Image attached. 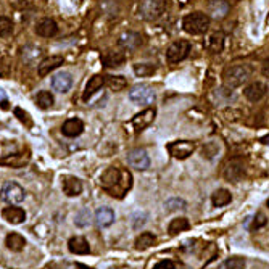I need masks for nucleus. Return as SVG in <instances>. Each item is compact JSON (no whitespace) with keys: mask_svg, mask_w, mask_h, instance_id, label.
<instances>
[{"mask_svg":"<svg viewBox=\"0 0 269 269\" xmlns=\"http://www.w3.org/2000/svg\"><path fill=\"white\" fill-rule=\"evenodd\" d=\"M103 84H105V76L97 74L94 78H90L89 82L86 84V90H84V94H82V98H84V100H89L92 95L97 94V92L102 89Z\"/></svg>","mask_w":269,"mask_h":269,"instance_id":"nucleus-23","label":"nucleus"},{"mask_svg":"<svg viewBox=\"0 0 269 269\" xmlns=\"http://www.w3.org/2000/svg\"><path fill=\"white\" fill-rule=\"evenodd\" d=\"M76 226H79V227H87L90 224V213L89 210H82L78 216H76Z\"/></svg>","mask_w":269,"mask_h":269,"instance_id":"nucleus-38","label":"nucleus"},{"mask_svg":"<svg viewBox=\"0 0 269 269\" xmlns=\"http://www.w3.org/2000/svg\"><path fill=\"white\" fill-rule=\"evenodd\" d=\"M82 131H84V123L81 121L78 118H71L68 121H65L63 126H62V133L65 137H79L82 134Z\"/></svg>","mask_w":269,"mask_h":269,"instance_id":"nucleus-15","label":"nucleus"},{"mask_svg":"<svg viewBox=\"0 0 269 269\" xmlns=\"http://www.w3.org/2000/svg\"><path fill=\"white\" fill-rule=\"evenodd\" d=\"M230 7L227 0H211V2L208 3V12L216 20H223L224 16H227Z\"/></svg>","mask_w":269,"mask_h":269,"instance_id":"nucleus-18","label":"nucleus"},{"mask_svg":"<svg viewBox=\"0 0 269 269\" xmlns=\"http://www.w3.org/2000/svg\"><path fill=\"white\" fill-rule=\"evenodd\" d=\"M205 47H206L210 52H213V53L223 52V48H224V34H223L221 31L211 32V34L206 37Z\"/></svg>","mask_w":269,"mask_h":269,"instance_id":"nucleus-21","label":"nucleus"},{"mask_svg":"<svg viewBox=\"0 0 269 269\" xmlns=\"http://www.w3.org/2000/svg\"><path fill=\"white\" fill-rule=\"evenodd\" d=\"M155 90L148 84H137L129 90L131 102L137 103V105H148L155 100Z\"/></svg>","mask_w":269,"mask_h":269,"instance_id":"nucleus-5","label":"nucleus"},{"mask_svg":"<svg viewBox=\"0 0 269 269\" xmlns=\"http://www.w3.org/2000/svg\"><path fill=\"white\" fill-rule=\"evenodd\" d=\"M242 174H244V168L239 161H230L227 164L226 171H224V176H226L229 180H234V182H237V180L242 178Z\"/></svg>","mask_w":269,"mask_h":269,"instance_id":"nucleus-27","label":"nucleus"},{"mask_svg":"<svg viewBox=\"0 0 269 269\" xmlns=\"http://www.w3.org/2000/svg\"><path fill=\"white\" fill-rule=\"evenodd\" d=\"M251 73H253V69H251L250 65H245V63L230 65V67H227L223 73L224 84L230 87V89L240 87L251 78Z\"/></svg>","mask_w":269,"mask_h":269,"instance_id":"nucleus-2","label":"nucleus"},{"mask_svg":"<svg viewBox=\"0 0 269 269\" xmlns=\"http://www.w3.org/2000/svg\"><path fill=\"white\" fill-rule=\"evenodd\" d=\"M190 229V223L187 218H176L169 223V234H179V232H184V230H189Z\"/></svg>","mask_w":269,"mask_h":269,"instance_id":"nucleus-29","label":"nucleus"},{"mask_svg":"<svg viewBox=\"0 0 269 269\" xmlns=\"http://www.w3.org/2000/svg\"><path fill=\"white\" fill-rule=\"evenodd\" d=\"M268 208H269V200H268Z\"/></svg>","mask_w":269,"mask_h":269,"instance_id":"nucleus-46","label":"nucleus"},{"mask_svg":"<svg viewBox=\"0 0 269 269\" xmlns=\"http://www.w3.org/2000/svg\"><path fill=\"white\" fill-rule=\"evenodd\" d=\"M268 94V87L263 84V82H251L244 89V95L247 100L250 102H260L266 97Z\"/></svg>","mask_w":269,"mask_h":269,"instance_id":"nucleus-11","label":"nucleus"},{"mask_svg":"<svg viewBox=\"0 0 269 269\" xmlns=\"http://www.w3.org/2000/svg\"><path fill=\"white\" fill-rule=\"evenodd\" d=\"M128 163L131 168L137 169V171H145L150 166V158L144 148H134L128 153Z\"/></svg>","mask_w":269,"mask_h":269,"instance_id":"nucleus-9","label":"nucleus"},{"mask_svg":"<svg viewBox=\"0 0 269 269\" xmlns=\"http://www.w3.org/2000/svg\"><path fill=\"white\" fill-rule=\"evenodd\" d=\"M15 114L18 116V119L21 123H26V124H31V119H29V114L26 112H23L21 108H15Z\"/></svg>","mask_w":269,"mask_h":269,"instance_id":"nucleus-41","label":"nucleus"},{"mask_svg":"<svg viewBox=\"0 0 269 269\" xmlns=\"http://www.w3.org/2000/svg\"><path fill=\"white\" fill-rule=\"evenodd\" d=\"M153 269H176V268H174V265H173V261L164 260V261H160L158 265L153 266Z\"/></svg>","mask_w":269,"mask_h":269,"instance_id":"nucleus-42","label":"nucleus"},{"mask_svg":"<svg viewBox=\"0 0 269 269\" xmlns=\"http://www.w3.org/2000/svg\"><path fill=\"white\" fill-rule=\"evenodd\" d=\"M60 65H63V57L60 55H52V57L44 58L42 62L37 65V73L41 78H45L47 74H50L53 69H57Z\"/></svg>","mask_w":269,"mask_h":269,"instance_id":"nucleus-12","label":"nucleus"},{"mask_svg":"<svg viewBox=\"0 0 269 269\" xmlns=\"http://www.w3.org/2000/svg\"><path fill=\"white\" fill-rule=\"evenodd\" d=\"M36 32L42 37H53V36H57L58 26L52 18H42L41 21H37Z\"/></svg>","mask_w":269,"mask_h":269,"instance_id":"nucleus-16","label":"nucleus"},{"mask_svg":"<svg viewBox=\"0 0 269 269\" xmlns=\"http://www.w3.org/2000/svg\"><path fill=\"white\" fill-rule=\"evenodd\" d=\"M29 157H24L23 153H10V155L0 158V164H7V166H12V168H20L27 161Z\"/></svg>","mask_w":269,"mask_h":269,"instance_id":"nucleus-26","label":"nucleus"},{"mask_svg":"<svg viewBox=\"0 0 269 269\" xmlns=\"http://www.w3.org/2000/svg\"><path fill=\"white\" fill-rule=\"evenodd\" d=\"M95 223L98 227H110L114 223V211L108 206H102L95 211Z\"/></svg>","mask_w":269,"mask_h":269,"instance_id":"nucleus-20","label":"nucleus"},{"mask_svg":"<svg viewBox=\"0 0 269 269\" xmlns=\"http://www.w3.org/2000/svg\"><path fill=\"white\" fill-rule=\"evenodd\" d=\"M105 84L114 92H121L126 86H128V81H126L123 76H107Z\"/></svg>","mask_w":269,"mask_h":269,"instance_id":"nucleus-31","label":"nucleus"},{"mask_svg":"<svg viewBox=\"0 0 269 269\" xmlns=\"http://www.w3.org/2000/svg\"><path fill=\"white\" fill-rule=\"evenodd\" d=\"M168 150L176 160H187L192 153H194L195 145H194V142H189V140H178V142L169 144Z\"/></svg>","mask_w":269,"mask_h":269,"instance_id":"nucleus-8","label":"nucleus"},{"mask_svg":"<svg viewBox=\"0 0 269 269\" xmlns=\"http://www.w3.org/2000/svg\"><path fill=\"white\" fill-rule=\"evenodd\" d=\"M41 57V48L39 47H34V45H27L24 50H23V58L26 63L32 65L36 62L37 58Z\"/></svg>","mask_w":269,"mask_h":269,"instance_id":"nucleus-34","label":"nucleus"},{"mask_svg":"<svg viewBox=\"0 0 269 269\" xmlns=\"http://www.w3.org/2000/svg\"><path fill=\"white\" fill-rule=\"evenodd\" d=\"M134 73L139 78H147L155 73V65L152 63H135L134 65Z\"/></svg>","mask_w":269,"mask_h":269,"instance_id":"nucleus-33","label":"nucleus"},{"mask_svg":"<svg viewBox=\"0 0 269 269\" xmlns=\"http://www.w3.org/2000/svg\"><path fill=\"white\" fill-rule=\"evenodd\" d=\"M164 206H166L168 211H178V210H185L187 203H185V200L178 199V197H176V199H169Z\"/></svg>","mask_w":269,"mask_h":269,"instance_id":"nucleus-37","label":"nucleus"},{"mask_svg":"<svg viewBox=\"0 0 269 269\" xmlns=\"http://www.w3.org/2000/svg\"><path fill=\"white\" fill-rule=\"evenodd\" d=\"M52 87L53 90H57L58 94H67L69 89L73 87V78H71L69 73H58L52 78Z\"/></svg>","mask_w":269,"mask_h":269,"instance_id":"nucleus-14","label":"nucleus"},{"mask_svg":"<svg viewBox=\"0 0 269 269\" xmlns=\"http://www.w3.org/2000/svg\"><path fill=\"white\" fill-rule=\"evenodd\" d=\"M0 195H2V199L7 203H10V205H18V203H21L26 199L24 189L16 182H5L2 190H0Z\"/></svg>","mask_w":269,"mask_h":269,"instance_id":"nucleus-6","label":"nucleus"},{"mask_svg":"<svg viewBox=\"0 0 269 269\" xmlns=\"http://www.w3.org/2000/svg\"><path fill=\"white\" fill-rule=\"evenodd\" d=\"M210 23L211 20L206 13L194 12L185 16L182 21V26L185 32H189L192 36H199V34H205V32L210 29Z\"/></svg>","mask_w":269,"mask_h":269,"instance_id":"nucleus-3","label":"nucleus"},{"mask_svg":"<svg viewBox=\"0 0 269 269\" xmlns=\"http://www.w3.org/2000/svg\"><path fill=\"white\" fill-rule=\"evenodd\" d=\"M100 185L110 195L121 199L126 192L131 189V185H133V176H131V173L121 171L118 168H108L100 176Z\"/></svg>","mask_w":269,"mask_h":269,"instance_id":"nucleus-1","label":"nucleus"},{"mask_svg":"<svg viewBox=\"0 0 269 269\" xmlns=\"http://www.w3.org/2000/svg\"><path fill=\"white\" fill-rule=\"evenodd\" d=\"M5 245H7V248L12 251H21L26 245V239L21 234L12 232L7 235V239H5Z\"/></svg>","mask_w":269,"mask_h":269,"instance_id":"nucleus-25","label":"nucleus"},{"mask_svg":"<svg viewBox=\"0 0 269 269\" xmlns=\"http://www.w3.org/2000/svg\"><path fill=\"white\" fill-rule=\"evenodd\" d=\"M155 242H157V239L152 232H142L139 237L135 239L134 247H135V250H147Z\"/></svg>","mask_w":269,"mask_h":269,"instance_id":"nucleus-28","label":"nucleus"},{"mask_svg":"<svg viewBox=\"0 0 269 269\" xmlns=\"http://www.w3.org/2000/svg\"><path fill=\"white\" fill-rule=\"evenodd\" d=\"M230 200H232V195H230V192L226 189L216 190L211 197V202L215 206H226L227 203H230Z\"/></svg>","mask_w":269,"mask_h":269,"instance_id":"nucleus-30","label":"nucleus"},{"mask_svg":"<svg viewBox=\"0 0 269 269\" xmlns=\"http://www.w3.org/2000/svg\"><path fill=\"white\" fill-rule=\"evenodd\" d=\"M13 32V23L7 16H0V37H8Z\"/></svg>","mask_w":269,"mask_h":269,"instance_id":"nucleus-35","label":"nucleus"},{"mask_svg":"<svg viewBox=\"0 0 269 269\" xmlns=\"http://www.w3.org/2000/svg\"><path fill=\"white\" fill-rule=\"evenodd\" d=\"M68 248H69L71 253H74V255H87V253H90L89 242H87L84 237H79V235H76V237H71L68 240Z\"/></svg>","mask_w":269,"mask_h":269,"instance_id":"nucleus-19","label":"nucleus"},{"mask_svg":"<svg viewBox=\"0 0 269 269\" xmlns=\"http://www.w3.org/2000/svg\"><path fill=\"white\" fill-rule=\"evenodd\" d=\"M62 187L63 194H67L68 197H78L82 192V182L78 178H74V176H65Z\"/></svg>","mask_w":269,"mask_h":269,"instance_id":"nucleus-17","label":"nucleus"},{"mask_svg":"<svg viewBox=\"0 0 269 269\" xmlns=\"http://www.w3.org/2000/svg\"><path fill=\"white\" fill-rule=\"evenodd\" d=\"M261 73L266 76V78H269V58L265 60V63H263V69H261Z\"/></svg>","mask_w":269,"mask_h":269,"instance_id":"nucleus-44","label":"nucleus"},{"mask_svg":"<svg viewBox=\"0 0 269 269\" xmlns=\"http://www.w3.org/2000/svg\"><path fill=\"white\" fill-rule=\"evenodd\" d=\"M245 268V260L240 256H232L229 260L224 261L223 269H244Z\"/></svg>","mask_w":269,"mask_h":269,"instance_id":"nucleus-36","label":"nucleus"},{"mask_svg":"<svg viewBox=\"0 0 269 269\" xmlns=\"http://www.w3.org/2000/svg\"><path fill=\"white\" fill-rule=\"evenodd\" d=\"M166 10V0H142L139 5V15L147 21L158 20Z\"/></svg>","mask_w":269,"mask_h":269,"instance_id":"nucleus-4","label":"nucleus"},{"mask_svg":"<svg viewBox=\"0 0 269 269\" xmlns=\"http://www.w3.org/2000/svg\"><path fill=\"white\" fill-rule=\"evenodd\" d=\"M190 53V44L187 41H176L166 50V60L169 63H179L189 57Z\"/></svg>","mask_w":269,"mask_h":269,"instance_id":"nucleus-7","label":"nucleus"},{"mask_svg":"<svg viewBox=\"0 0 269 269\" xmlns=\"http://www.w3.org/2000/svg\"><path fill=\"white\" fill-rule=\"evenodd\" d=\"M261 142H263V144H265V145H269V134H268V135H265V137H263V139H261Z\"/></svg>","mask_w":269,"mask_h":269,"instance_id":"nucleus-45","label":"nucleus"},{"mask_svg":"<svg viewBox=\"0 0 269 269\" xmlns=\"http://www.w3.org/2000/svg\"><path fill=\"white\" fill-rule=\"evenodd\" d=\"M53 102H55V98H53V95L48 90H42L36 97V105L39 108H42V110L50 108L53 105Z\"/></svg>","mask_w":269,"mask_h":269,"instance_id":"nucleus-32","label":"nucleus"},{"mask_svg":"<svg viewBox=\"0 0 269 269\" xmlns=\"http://www.w3.org/2000/svg\"><path fill=\"white\" fill-rule=\"evenodd\" d=\"M124 60H126V57H124L123 52L110 50V52H107L102 57V63L105 65L107 68H118V67H121V65L124 63Z\"/></svg>","mask_w":269,"mask_h":269,"instance_id":"nucleus-24","label":"nucleus"},{"mask_svg":"<svg viewBox=\"0 0 269 269\" xmlns=\"http://www.w3.org/2000/svg\"><path fill=\"white\" fill-rule=\"evenodd\" d=\"M2 216L12 224H21L26 219V211L20 206H8L2 211Z\"/></svg>","mask_w":269,"mask_h":269,"instance_id":"nucleus-22","label":"nucleus"},{"mask_svg":"<svg viewBox=\"0 0 269 269\" xmlns=\"http://www.w3.org/2000/svg\"><path fill=\"white\" fill-rule=\"evenodd\" d=\"M0 107H2L3 110H8V98L2 89H0Z\"/></svg>","mask_w":269,"mask_h":269,"instance_id":"nucleus-43","label":"nucleus"},{"mask_svg":"<svg viewBox=\"0 0 269 269\" xmlns=\"http://www.w3.org/2000/svg\"><path fill=\"white\" fill-rule=\"evenodd\" d=\"M157 110L155 108H145L144 112H140L139 114H135L133 119V126L135 131H144L147 126H150L155 119Z\"/></svg>","mask_w":269,"mask_h":269,"instance_id":"nucleus-13","label":"nucleus"},{"mask_svg":"<svg viewBox=\"0 0 269 269\" xmlns=\"http://www.w3.org/2000/svg\"><path fill=\"white\" fill-rule=\"evenodd\" d=\"M118 44H119V47L124 48V50L134 52L142 45V44H144V39H142V36L139 34V32L126 31V32H123L121 36H119Z\"/></svg>","mask_w":269,"mask_h":269,"instance_id":"nucleus-10","label":"nucleus"},{"mask_svg":"<svg viewBox=\"0 0 269 269\" xmlns=\"http://www.w3.org/2000/svg\"><path fill=\"white\" fill-rule=\"evenodd\" d=\"M251 230H258V229H261V227H265L266 226V223H268V219L266 216L263 215V213H256V216L255 218H251Z\"/></svg>","mask_w":269,"mask_h":269,"instance_id":"nucleus-39","label":"nucleus"},{"mask_svg":"<svg viewBox=\"0 0 269 269\" xmlns=\"http://www.w3.org/2000/svg\"><path fill=\"white\" fill-rule=\"evenodd\" d=\"M10 5H13L15 8L23 10V8H29L32 5V0H10Z\"/></svg>","mask_w":269,"mask_h":269,"instance_id":"nucleus-40","label":"nucleus"}]
</instances>
